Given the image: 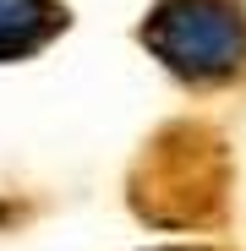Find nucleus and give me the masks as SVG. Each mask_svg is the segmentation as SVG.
I'll return each instance as SVG.
<instances>
[{"instance_id": "f257e3e1", "label": "nucleus", "mask_w": 246, "mask_h": 251, "mask_svg": "<svg viewBox=\"0 0 246 251\" xmlns=\"http://www.w3.org/2000/svg\"><path fill=\"white\" fill-rule=\"evenodd\" d=\"M142 44L191 88L235 82L246 71V6L241 0H159L142 22Z\"/></svg>"}, {"instance_id": "f03ea898", "label": "nucleus", "mask_w": 246, "mask_h": 251, "mask_svg": "<svg viewBox=\"0 0 246 251\" xmlns=\"http://www.w3.org/2000/svg\"><path fill=\"white\" fill-rule=\"evenodd\" d=\"M66 27L60 0H0V60L38 55Z\"/></svg>"}]
</instances>
